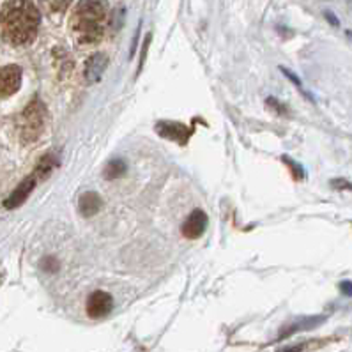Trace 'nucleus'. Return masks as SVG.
Returning a JSON list of instances; mask_svg holds the SVG:
<instances>
[{
	"instance_id": "1",
	"label": "nucleus",
	"mask_w": 352,
	"mask_h": 352,
	"mask_svg": "<svg viewBox=\"0 0 352 352\" xmlns=\"http://www.w3.org/2000/svg\"><path fill=\"white\" fill-rule=\"evenodd\" d=\"M41 14L30 0H9L2 9L0 27L4 38L13 45H29L36 39Z\"/></svg>"
},
{
	"instance_id": "2",
	"label": "nucleus",
	"mask_w": 352,
	"mask_h": 352,
	"mask_svg": "<svg viewBox=\"0 0 352 352\" xmlns=\"http://www.w3.org/2000/svg\"><path fill=\"white\" fill-rule=\"evenodd\" d=\"M108 18L107 0H80L73 9L71 32L82 45H92L103 38L104 21Z\"/></svg>"
},
{
	"instance_id": "3",
	"label": "nucleus",
	"mask_w": 352,
	"mask_h": 352,
	"mask_svg": "<svg viewBox=\"0 0 352 352\" xmlns=\"http://www.w3.org/2000/svg\"><path fill=\"white\" fill-rule=\"evenodd\" d=\"M46 107L36 98L21 113V138L25 144H34L45 131Z\"/></svg>"
},
{
	"instance_id": "4",
	"label": "nucleus",
	"mask_w": 352,
	"mask_h": 352,
	"mask_svg": "<svg viewBox=\"0 0 352 352\" xmlns=\"http://www.w3.org/2000/svg\"><path fill=\"white\" fill-rule=\"evenodd\" d=\"M156 133L160 137L166 138V140H172L179 145H186L190 142L191 133L193 129L190 126L183 124V122H172V120H160L156 126H154Z\"/></svg>"
},
{
	"instance_id": "5",
	"label": "nucleus",
	"mask_w": 352,
	"mask_h": 352,
	"mask_svg": "<svg viewBox=\"0 0 352 352\" xmlns=\"http://www.w3.org/2000/svg\"><path fill=\"white\" fill-rule=\"evenodd\" d=\"M113 308V298L104 290H94L87 299V315L91 319L107 317Z\"/></svg>"
},
{
	"instance_id": "6",
	"label": "nucleus",
	"mask_w": 352,
	"mask_h": 352,
	"mask_svg": "<svg viewBox=\"0 0 352 352\" xmlns=\"http://www.w3.org/2000/svg\"><path fill=\"white\" fill-rule=\"evenodd\" d=\"M21 87V67L9 64L0 69V96L9 98Z\"/></svg>"
},
{
	"instance_id": "7",
	"label": "nucleus",
	"mask_w": 352,
	"mask_h": 352,
	"mask_svg": "<svg viewBox=\"0 0 352 352\" xmlns=\"http://www.w3.org/2000/svg\"><path fill=\"white\" fill-rule=\"evenodd\" d=\"M208 214L200 209H195V211L191 212L188 216L186 220H184L183 227H181V232L186 239H199V237L204 236L206 232V228H208Z\"/></svg>"
},
{
	"instance_id": "8",
	"label": "nucleus",
	"mask_w": 352,
	"mask_h": 352,
	"mask_svg": "<svg viewBox=\"0 0 352 352\" xmlns=\"http://www.w3.org/2000/svg\"><path fill=\"white\" fill-rule=\"evenodd\" d=\"M36 188V177H27L20 183V186H16V190L8 197V200L4 202L6 209H16L20 208L21 204L29 199V195Z\"/></svg>"
},
{
	"instance_id": "9",
	"label": "nucleus",
	"mask_w": 352,
	"mask_h": 352,
	"mask_svg": "<svg viewBox=\"0 0 352 352\" xmlns=\"http://www.w3.org/2000/svg\"><path fill=\"white\" fill-rule=\"evenodd\" d=\"M108 66V58L104 54H96L89 58L85 63V71H83V76L87 80V83H98L103 76L104 69Z\"/></svg>"
},
{
	"instance_id": "10",
	"label": "nucleus",
	"mask_w": 352,
	"mask_h": 352,
	"mask_svg": "<svg viewBox=\"0 0 352 352\" xmlns=\"http://www.w3.org/2000/svg\"><path fill=\"white\" fill-rule=\"evenodd\" d=\"M101 206H103L101 197L98 195L96 191H87V193H83L78 200V211L82 212L83 216H89V218L98 214Z\"/></svg>"
},
{
	"instance_id": "11",
	"label": "nucleus",
	"mask_w": 352,
	"mask_h": 352,
	"mask_svg": "<svg viewBox=\"0 0 352 352\" xmlns=\"http://www.w3.org/2000/svg\"><path fill=\"white\" fill-rule=\"evenodd\" d=\"M324 320H326V317H301V320H298V322L283 327V331L280 333V340H282L283 336L287 338V336L294 335V333L302 331V329H311V327L322 324Z\"/></svg>"
},
{
	"instance_id": "12",
	"label": "nucleus",
	"mask_w": 352,
	"mask_h": 352,
	"mask_svg": "<svg viewBox=\"0 0 352 352\" xmlns=\"http://www.w3.org/2000/svg\"><path fill=\"white\" fill-rule=\"evenodd\" d=\"M126 172H128V165H126L124 160H119V157H116V160H112V162L107 163V166H104V170H103V175H104V179H108V181H113V179L122 177Z\"/></svg>"
},
{
	"instance_id": "13",
	"label": "nucleus",
	"mask_w": 352,
	"mask_h": 352,
	"mask_svg": "<svg viewBox=\"0 0 352 352\" xmlns=\"http://www.w3.org/2000/svg\"><path fill=\"white\" fill-rule=\"evenodd\" d=\"M57 166H58L57 160H55L52 154H46V156L41 157V162H39L38 168H36V174H38L39 177H48L52 170L57 168Z\"/></svg>"
},
{
	"instance_id": "14",
	"label": "nucleus",
	"mask_w": 352,
	"mask_h": 352,
	"mask_svg": "<svg viewBox=\"0 0 352 352\" xmlns=\"http://www.w3.org/2000/svg\"><path fill=\"white\" fill-rule=\"evenodd\" d=\"M151 39H153V34H147L142 43V52H140V60H138V67H137V76L142 73V67L145 64V57H147V52H149V45H151Z\"/></svg>"
},
{
	"instance_id": "15",
	"label": "nucleus",
	"mask_w": 352,
	"mask_h": 352,
	"mask_svg": "<svg viewBox=\"0 0 352 352\" xmlns=\"http://www.w3.org/2000/svg\"><path fill=\"white\" fill-rule=\"evenodd\" d=\"M282 162L289 165V168L292 170V174H294L296 179H302V177H305V174H302V166H299L298 163L292 162V160H290L289 156H283V157H282Z\"/></svg>"
},
{
	"instance_id": "16",
	"label": "nucleus",
	"mask_w": 352,
	"mask_h": 352,
	"mask_svg": "<svg viewBox=\"0 0 352 352\" xmlns=\"http://www.w3.org/2000/svg\"><path fill=\"white\" fill-rule=\"evenodd\" d=\"M43 270L48 271V273H55V271H58V262L55 257H46L45 261H43Z\"/></svg>"
},
{
	"instance_id": "17",
	"label": "nucleus",
	"mask_w": 352,
	"mask_h": 352,
	"mask_svg": "<svg viewBox=\"0 0 352 352\" xmlns=\"http://www.w3.org/2000/svg\"><path fill=\"white\" fill-rule=\"evenodd\" d=\"M280 71H282L283 75L287 76V78L290 80V82L292 83H296V87L299 89V91H302V83H301V80L298 78V76L294 75V73H292V71H289V69H285V67H280Z\"/></svg>"
},
{
	"instance_id": "18",
	"label": "nucleus",
	"mask_w": 352,
	"mask_h": 352,
	"mask_svg": "<svg viewBox=\"0 0 352 352\" xmlns=\"http://www.w3.org/2000/svg\"><path fill=\"white\" fill-rule=\"evenodd\" d=\"M265 104H267V107H270V108H273V110L278 113V116H282V113H285V108H283L282 104L278 103V101L274 100V98H267V100H265Z\"/></svg>"
},
{
	"instance_id": "19",
	"label": "nucleus",
	"mask_w": 352,
	"mask_h": 352,
	"mask_svg": "<svg viewBox=\"0 0 352 352\" xmlns=\"http://www.w3.org/2000/svg\"><path fill=\"white\" fill-rule=\"evenodd\" d=\"M48 4H50L55 11H64V9L71 4V0H48Z\"/></svg>"
},
{
	"instance_id": "20",
	"label": "nucleus",
	"mask_w": 352,
	"mask_h": 352,
	"mask_svg": "<svg viewBox=\"0 0 352 352\" xmlns=\"http://www.w3.org/2000/svg\"><path fill=\"white\" fill-rule=\"evenodd\" d=\"M342 290H344L345 296H351V292H352L351 282H344V283H342Z\"/></svg>"
},
{
	"instance_id": "21",
	"label": "nucleus",
	"mask_w": 352,
	"mask_h": 352,
	"mask_svg": "<svg viewBox=\"0 0 352 352\" xmlns=\"http://www.w3.org/2000/svg\"><path fill=\"white\" fill-rule=\"evenodd\" d=\"M326 18H329V20H331V23H333V25H338V20H336V18L333 16L331 13H326Z\"/></svg>"
}]
</instances>
